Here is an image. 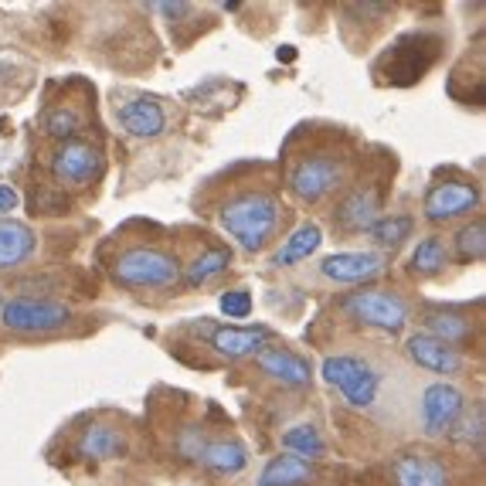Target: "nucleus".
<instances>
[{
	"mask_svg": "<svg viewBox=\"0 0 486 486\" xmlns=\"http://www.w3.org/2000/svg\"><path fill=\"white\" fill-rule=\"evenodd\" d=\"M282 222H286V205L269 187H242L224 197L218 208V224L224 228V235H232L238 249L252 255L272 245Z\"/></svg>",
	"mask_w": 486,
	"mask_h": 486,
	"instance_id": "f257e3e1",
	"label": "nucleus"
},
{
	"mask_svg": "<svg viewBox=\"0 0 486 486\" xmlns=\"http://www.w3.org/2000/svg\"><path fill=\"white\" fill-rule=\"evenodd\" d=\"M350 181V153L330 143H317L303 153H292L286 167V187L300 205H319Z\"/></svg>",
	"mask_w": 486,
	"mask_h": 486,
	"instance_id": "f03ea898",
	"label": "nucleus"
},
{
	"mask_svg": "<svg viewBox=\"0 0 486 486\" xmlns=\"http://www.w3.org/2000/svg\"><path fill=\"white\" fill-rule=\"evenodd\" d=\"M110 279L123 290H170L181 282V262L160 245H126L110 259Z\"/></svg>",
	"mask_w": 486,
	"mask_h": 486,
	"instance_id": "7ed1b4c3",
	"label": "nucleus"
},
{
	"mask_svg": "<svg viewBox=\"0 0 486 486\" xmlns=\"http://www.w3.org/2000/svg\"><path fill=\"white\" fill-rule=\"evenodd\" d=\"M323 381L344 398V405L357 408V412H367L375 408L377 398H381V371L367 357H357V354H334L327 357L323 367H319Z\"/></svg>",
	"mask_w": 486,
	"mask_h": 486,
	"instance_id": "20e7f679",
	"label": "nucleus"
},
{
	"mask_svg": "<svg viewBox=\"0 0 486 486\" xmlns=\"http://www.w3.org/2000/svg\"><path fill=\"white\" fill-rule=\"evenodd\" d=\"M340 313L357 319L364 327H375L385 334H402L408 323V303L391 290H354L340 300Z\"/></svg>",
	"mask_w": 486,
	"mask_h": 486,
	"instance_id": "39448f33",
	"label": "nucleus"
},
{
	"mask_svg": "<svg viewBox=\"0 0 486 486\" xmlns=\"http://www.w3.org/2000/svg\"><path fill=\"white\" fill-rule=\"evenodd\" d=\"M71 319V306L44 296H14L0 306V323L11 334H52Z\"/></svg>",
	"mask_w": 486,
	"mask_h": 486,
	"instance_id": "423d86ee",
	"label": "nucleus"
},
{
	"mask_svg": "<svg viewBox=\"0 0 486 486\" xmlns=\"http://www.w3.org/2000/svg\"><path fill=\"white\" fill-rule=\"evenodd\" d=\"M391 476L398 486H459V466L453 456L435 449H402L391 459Z\"/></svg>",
	"mask_w": 486,
	"mask_h": 486,
	"instance_id": "0eeeda50",
	"label": "nucleus"
},
{
	"mask_svg": "<svg viewBox=\"0 0 486 486\" xmlns=\"http://www.w3.org/2000/svg\"><path fill=\"white\" fill-rule=\"evenodd\" d=\"M480 208V187L466 177H445V181H435L422 197V214L425 222L432 224H445L456 222V218H466L472 211Z\"/></svg>",
	"mask_w": 486,
	"mask_h": 486,
	"instance_id": "6e6552de",
	"label": "nucleus"
},
{
	"mask_svg": "<svg viewBox=\"0 0 486 486\" xmlns=\"http://www.w3.org/2000/svg\"><path fill=\"white\" fill-rule=\"evenodd\" d=\"M381 214H385V187H381V181H361L340 197V205L334 211V228L344 232V235L371 232Z\"/></svg>",
	"mask_w": 486,
	"mask_h": 486,
	"instance_id": "1a4fd4ad",
	"label": "nucleus"
},
{
	"mask_svg": "<svg viewBox=\"0 0 486 486\" xmlns=\"http://www.w3.org/2000/svg\"><path fill=\"white\" fill-rule=\"evenodd\" d=\"M102 170H106V160L89 139H65L52 157V174L65 187H89L102 177Z\"/></svg>",
	"mask_w": 486,
	"mask_h": 486,
	"instance_id": "9d476101",
	"label": "nucleus"
},
{
	"mask_svg": "<svg viewBox=\"0 0 486 486\" xmlns=\"http://www.w3.org/2000/svg\"><path fill=\"white\" fill-rule=\"evenodd\" d=\"M466 408V395L449 385V381H435L429 388L422 391L418 398V422H422V432L425 435H449V429L456 425V418L462 415Z\"/></svg>",
	"mask_w": 486,
	"mask_h": 486,
	"instance_id": "9b49d317",
	"label": "nucleus"
},
{
	"mask_svg": "<svg viewBox=\"0 0 486 486\" xmlns=\"http://www.w3.org/2000/svg\"><path fill=\"white\" fill-rule=\"evenodd\" d=\"M405 350H408V357H412L422 371H429V375L453 377L466 371V361H462L459 350L445 348V344H439L435 337L422 334V330H415V334L405 340Z\"/></svg>",
	"mask_w": 486,
	"mask_h": 486,
	"instance_id": "f8f14e48",
	"label": "nucleus"
},
{
	"mask_svg": "<svg viewBox=\"0 0 486 486\" xmlns=\"http://www.w3.org/2000/svg\"><path fill=\"white\" fill-rule=\"evenodd\" d=\"M385 255L377 252H334L319 262V272L334 282H344V286H354V282H367L385 272Z\"/></svg>",
	"mask_w": 486,
	"mask_h": 486,
	"instance_id": "ddd939ff",
	"label": "nucleus"
},
{
	"mask_svg": "<svg viewBox=\"0 0 486 486\" xmlns=\"http://www.w3.org/2000/svg\"><path fill=\"white\" fill-rule=\"evenodd\" d=\"M422 334L435 337L439 344H445V348H470V340L476 337V330H472V319L462 313V310H453V306H432V310H425V317H422Z\"/></svg>",
	"mask_w": 486,
	"mask_h": 486,
	"instance_id": "4468645a",
	"label": "nucleus"
},
{
	"mask_svg": "<svg viewBox=\"0 0 486 486\" xmlns=\"http://www.w3.org/2000/svg\"><path fill=\"white\" fill-rule=\"evenodd\" d=\"M255 364H259V371L265 377H272V381L286 385V388H303V385H310V364L300 354L279 348V344H269V348L259 350Z\"/></svg>",
	"mask_w": 486,
	"mask_h": 486,
	"instance_id": "2eb2a0df",
	"label": "nucleus"
},
{
	"mask_svg": "<svg viewBox=\"0 0 486 486\" xmlns=\"http://www.w3.org/2000/svg\"><path fill=\"white\" fill-rule=\"evenodd\" d=\"M38 252V235L24 222L0 218V272H11L28 265Z\"/></svg>",
	"mask_w": 486,
	"mask_h": 486,
	"instance_id": "dca6fc26",
	"label": "nucleus"
},
{
	"mask_svg": "<svg viewBox=\"0 0 486 486\" xmlns=\"http://www.w3.org/2000/svg\"><path fill=\"white\" fill-rule=\"evenodd\" d=\"M119 123L129 137L153 139L167 129V112L157 99H129L119 106Z\"/></svg>",
	"mask_w": 486,
	"mask_h": 486,
	"instance_id": "f3484780",
	"label": "nucleus"
},
{
	"mask_svg": "<svg viewBox=\"0 0 486 486\" xmlns=\"http://www.w3.org/2000/svg\"><path fill=\"white\" fill-rule=\"evenodd\" d=\"M211 348L228 361H242V357H255L262 348H269V334L259 327H218L211 334Z\"/></svg>",
	"mask_w": 486,
	"mask_h": 486,
	"instance_id": "a211bd4d",
	"label": "nucleus"
},
{
	"mask_svg": "<svg viewBox=\"0 0 486 486\" xmlns=\"http://www.w3.org/2000/svg\"><path fill=\"white\" fill-rule=\"evenodd\" d=\"M126 432L110 425V422H96V425H89L82 432V439H79V453L82 459L89 462H102V459H116V456H126Z\"/></svg>",
	"mask_w": 486,
	"mask_h": 486,
	"instance_id": "6ab92c4d",
	"label": "nucleus"
},
{
	"mask_svg": "<svg viewBox=\"0 0 486 486\" xmlns=\"http://www.w3.org/2000/svg\"><path fill=\"white\" fill-rule=\"evenodd\" d=\"M313 480H317V466L306 462V459L290 456V453L272 456L259 472V486H306Z\"/></svg>",
	"mask_w": 486,
	"mask_h": 486,
	"instance_id": "aec40b11",
	"label": "nucleus"
},
{
	"mask_svg": "<svg viewBox=\"0 0 486 486\" xmlns=\"http://www.w3.org/2000/svg\"><path fill=\"white\" fill-rule=\"evenodd\" d=\"M319 245H323V232H319V224L306 222V224H300V228H296V232H292V235L286 238L276 252H272V265H276V269H286V265L306 262Z\"/></svg>",
	"mask_w": 486,
	"mask_h": 486,
	"instance_id": "412c9836",
	"label": "nucleus"
},
{
	"mask_svg": "<svg viewBox=\"0 0 486 486\" xmlns=\"http://www.w3.org/2000/svg\"><path fill=\"white\" fill-rule=\"evenodd\" d=\"M279 443H282V449L290 456L306 459V462L327 456V439L319 435V429L313 422H296V425H290V429L279 435Z\"/></svg>",
	"mask_w": 486,
	"mask_h": 486,
	"instance_id": "4be33fe9",
	"label": "nucleus"
},
{
	"mask_svg": "<svg viewBox=\"0 0 486 486\" xmlns=\"http://www.w3.org/2000/svg\"><path fill=\"white\" fill-rule=\"evenodd\" d=\"M201 462H205L211 472L235 476V472L245 470L249 453H245V445L238 443V439H214V443L205 445V456H201Z\"/></svg>",
	"mask_w": 486,
	"mask_h": 486,
	"instance_id": "5701e85b",
	"label": "nucleus"
},
{
	"mask_svg": "<svg viewBox=\"0 0 486 486\" xmlns=\"http://www.w3.org/2000/svg\"><path fill=\"white\" fill-rule=\"evenodd\" d=\"M483 435H486V415L483 402H472V408H462V415L456 418V425L449 429V439L462 449H470L472 456H483Z\"/></svg>",
	"mask_w": 486,
	"mask_h": 486,
	"instance_id": "b1692460",
	"label": "nucleus"
},
{
	"mask_svg": "<svg viewBox=\"0 0 486 486\" xmlns=\"http://www.w3.org/2000/svg\"><path fill=\"white\" fill-rule=\"evenodd\" d=\"M228 262H232V252L224 249V245H211V249L197 252L195 259L187 262V269L181 272V279L191 286V290H197V286H205V282L214 279L218 272H224Z\"/></svg>",
	"mask_w": 486,
	"mask_h": 486,
	"instance_id": "393cba45",
	"label": "nucleus"
},
{
	"mask_svg": "<svg viewBox=\"0 0 486 486\" xmlns=\"http://www.w3.org/2000/svg\"><path fill=\"white\" fill-rule=\"evenodd\" d=\"M445 262H449V249H445V242L439 235H429L422 238L415 245V252H412V259H408V272L412 276H439L445 269Z\"/></svg>",
	"mask_w": 486,
	"mask_h": 486,
	"instance_id": "a878e982",
	"label": "nucleus"
},
{
	"mask_svg": "<svg viewBox=\"0 0 486 486\" xmlns=\"http://www.w3.org/2000/svg\"><path fill=\"white\" fill-rule=\"evenodd\" d=\"M412 235H415V218L412 214H381L375 222V228H371V238L388 252L405 245Z\"/></svg>",
	"mask_w": 486,
	"mask_h": 486,
	"instance_id": "bb28decb",
	"label": "nucleus"
},
{
	"mask_svg": "<svg viewBox=\"0 0 486 486\" xmlns=\"http://www.w3.org/2000/svg\"><path fill=\"white\" fill-rule=\"evenodd\" d=\"M456 255L459 262H483L486 259V228L480 218L456 232Z\"/></svg>",
	"mask_w": 486,
	"mask_h": 486,
	"instance_id": "cd10ccee",
	"label": "nucleus"
},
{
	"mask_svg": "<svg viewBox=\"0 0 486 486\" xmlns=\"http://www.w3.org/2000/svg\"><path fill=\"white\" fill-rule=\"evenodd\" d=\"M82 129V112H75L71 106H52L44 112V133L55 139H75V133Z\"/></svg>",
	"mask_w": 486,
	"mask_h": 486,
	"instance_id": "c85d7f7f",
	"label": "nucleus"
},
{
	"mask_svg": "<svg viewBox=\"0 0 486 486\" xmlns=\"http://www.w3.org/2000/svg\"><path fill=\"white\" fill-rule=\"evenodd\" d=\"M218 306H222L224 317L245 319V317H252V306H255V300H252L249 290H242V286H238V290H224L222 300H218Z\"/></svg>",
	"mask_w": 486,
	"mask_h": 486,
	"instance_id": "c756f323",
	"label": "nucleus"
},
{
	"mask_svg": "<svg viewBox=\"0 0 486 486\" xmlns=\"http://www.w3.org/2000/svg\"><path fill=\"white\" fill-rule=\"evenodd\" d=\"M17 205H21V195H17L11 184H0V218H7Z\"/></svg>",
	"mask_w": 486,
	"mask_h": 486,
	"instance_id": "7c9ffc66",
	"label": "nucleus"
},
{
	"mask_svg": "<svg viewBox=\"0 0 486 486\" xmlns=\"http://www.w3.org/2000/svg\"><path fill=\"white\" fill-rule=\"evenodd\" d=\"M0 306H4V300H0Z\"/></svg>",
	"mask_w": 486,
	"mask_h": 486,
	"instance_id": "2f4dec72",
	"label": "nucleus"
}]
</instances>
